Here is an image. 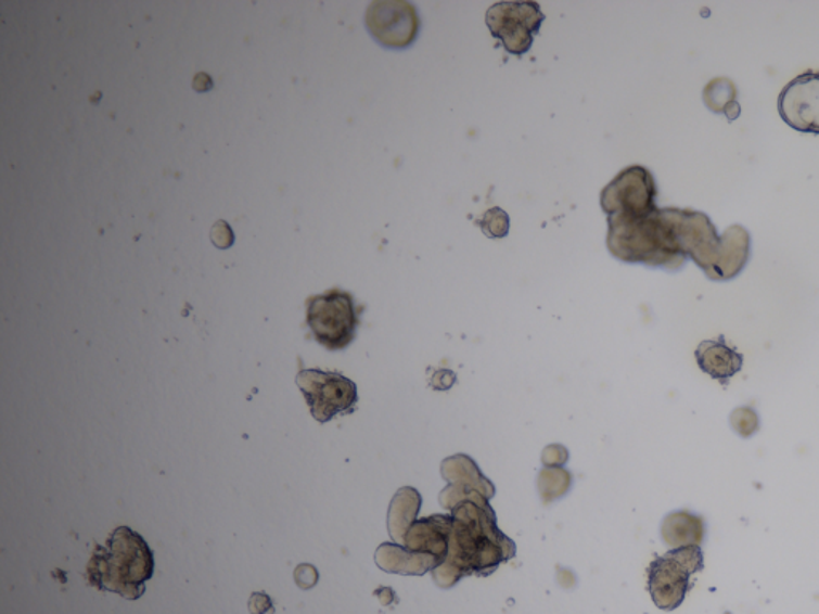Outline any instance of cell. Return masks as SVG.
Masks as SVG:
<instances>
[{
	"mask_svg": "<svg viewBox=\"0 0 819 614\" xmlns=\"http://www.w3.org/2000/svg\"><path fill=\"white\" fill-rule=\"evenodd\" d=\"M737 87L730 79H713L703 92V100L713 113L725 114L728 120L740 117L741 107L737 101Z\"/></svg>",
	"mask_w": 819,
	"mask_h": 614,
	"instance_id": "obj_18",
	"label": "cell"
},
{
	"mask_svg": "<svg viewBox=\"0 0 819 614\" xmlns=\"http://www.w3.org/2000/svg\"><path fill=\"white\" fill-rule=\"evenodd\" d=\"M251 606H255V609L252 610L253 614H263L271 609V600H269V597L265 596V593H255V596L252 597Z\"/></svg>",
	"mask_w": 819,
	"mask_h": 614,
	"instance_id": "obj_24",
	"label": "cell"
},
{
	"mask_svg": "<svg viewBox=\"0 0 819 614\" xmlns=\"http://www.w3.org/2000/svg\"><path fill=\"white\" fill-rule=\"evenodd\" d=\"M778 111L794 130L819 135V73L808 71L791 80L778 98Z\"/></svg>",
	"mask_w": 819,
	"mask_h": 614,
	"instance_id": "obj_11",
	"label": "cell"
},
{
	"mask_svg": "<svg viewBox=\"0 0 819 614\" xmlns=\"http://www.w3.org/2000/svg\"><path fill=\"white\" fill-rule=\"evenodd\" d=\"M542 22L545 15L536 2H498L487 12L491 36L500 39L511 55L522 56L532 49Z\"/></svg>",
	"mask_w": 819,
	"mask_h": 614,
	"instance_id": "obj_9",
	"label": "cell"
},
{
	"mask_svg": "<svg viewBox=\"0 0 819 614\" xmlns=\"http://www.w3.org/2000/svg\"><path fill=\"white\" fill-rule=\"evenodd\" d=\"M606 246L615 258L625 263L677 271L686 265L687 256L680 250L667 208L653 214L625 218H609Z\"/></svg>",
	"mask_w": 819,
	"mask_h": 614,
	"instance_id": "obj_3",
	"label": "cell"
},
{
	"mask_svg": "<svg viewBox=\"0 0 819 614\" xmlns=\"http://www.w3.org/2000/svg\"><path fill=\"white\" fill-rule=\"evenodd\" d=\"M447 559L433 572L437 586L448 589L464 576H488L515 555V545L498 529L488 499H466L455 506Z\"/></svg>",
	"mask_w": 819,
	"mask_h": 614,
	"instance_id": "obj_1",
	"label": "cell"
},
{
	"mask_svg": "<svg viewBox=\"0 0 819 614\" xmlns=\"http://www.w3.org/2000/svg\"><path fill=\"white\" fill-rule=\"evenodd\" d=\"M296 384L319 423H329L338 414L356 411L359 394L357 386L336 371L302 370L296 376Z\"/></svg>",
	"mask_w": 819,
	"mask_h": 614,
	"instance_id": "obj_7",
	"label": "cell"
},
{
	"mask_svg": "<svg viewBox=\"0 0 819 614\" xmlns=\"http://www.w3.org/2000/svg\"><path fill=\"white\" fill-rule=\"evenodd\" d=\"M384 592L389 593V596L391 593H394L393 590L387 589V587H384V589L376 590V596H383ZM391 599H394V596H391ZM381 602H383V605H389L391 600L387 599V597H383V599H381Z\"/></svg>",
	"mask_w": 819,
	"mask_h": 614,
	"instance_id": "obj_25",
	"label": "cell"
},
{
	"mask_svg": "<svg viewBox=\"0 0 819 614\" xmlns=\"http://www.w3.org/2000/svg\"><path fill=\"white\" fill-rule=\"evenodd\" d=\"M680 250L692 258L704 274L716 282L740 276L751 256V235L743 226L734 225L722 235L709 216L701 212L667 208Z\"/></svg>",
	"mask_w": 819,
	"mask_h": 614,
	"instance_id": "obj_2",
	"label": "cell"
},
{
	"mask_svg": "<svg viewBox=\"0 0 819 614\" xmlns=\"http://www.w3.org/2000/svg\"><path fill=\"white\" fill-rule=\"evenodd\" d=\"M662 538L673 549L701 548L706 538V521L689 511L670 512L662 523Z\"/></svg>",
	"mask_w": 819,
	"mask_h": 614,
	"instance_id": "obj_16",
	"label": "cell"
},
{
	"mask_svg": "<svg viewBox=\"0 0 819 614\" xmlns=\"http://www.w3.org/2000/svg\"><path fill=\"white\" fill-rule=\"evenodd\" d=\"M442 477L448 482V487L440 493V504L448 511L466 499L474 501L495 496L494 484L482 475L481 469L466 455H457L442 462Z\"/></svg>",
	"mask_w": 819,
	"mask_h": 614,
	"instance_id": "obj_12",
	"label": "cell"
},
{
	"mask_svg": "<svg viewBox=\"0 0 819 614\" xmlns=\"http://www.w3.org/2000/svg\"><path fill=\"white\" fill-rule=\"evenodd\" d=\"M704 570V553L700 546L670 549L653 560L649 566V592L663 612H674L682 605L692 589V576Z\"/></svg>",
	"mask_w": 819,
	"mask_h": 614,
	"instance_id": "obj_6",
	"label": "cell"
},
{
	"mask_svg": "<svg viewBox=\"0 0 819 614\" xmlns=\"http://www.w3.org/2000/svg\"><path fill=\"white\" fill-rule=\"evenodd\" d=\"M87 575L98 589L137 600L153 578L154 553L138 533L128 526H119L111 533L106 545L97 546Z\"/></svg>",
	"mask_w": 819,
	"mask_h": 614,
	"instance_id": "obj_4",
	"label": "cell"
},
{
	"mask_svg": "<svg viewBox=\"0 0 819 614\" xmlns=\"http://www.w3.org/2000/svg\"><path fill=\"white\" fill-rule=\"evenodd\" d=\"M457 381V374L451 370H437L434 373L433 380H431V387L434 391H447L453 386Z\"/></svg>",
	"mask_w": 819,
	"mask_h": 614,
	"instance_id": "obj_22",
	"label": "cell"
},
{
	"mask_svg": "<svg viewBox=\"0 0 819 614\" xmlns=\"http://www.w3.org/2000/svg\"><path fill=\"white\" fill-rule=\"evenodd\" d=\"M360 309L353 295L330 290L306 303V323L317 343L329 350L346 349L356 338Z\"/></svg>",
	"mask_w": 819,
	"mask_h": 614,
	"instance_id": "obj_5",
	"label": "cell"
},
{
	"mask_svg": "<svg viewBox=\"0 0 819 614\" xmlns=\"http://www.w3.org/2000/svg\"><path fill=\"white\" fill-rule=\"evenodd\" d=\"M694 357H696L698 367L701 371L709 374L713 380L719 381L724 387H727L731 378L740 373L744 366V357L734 347L727 344L725 336L703 341L698 346Z\"/></svg>",
	"mask_w": 819,
	"mask_h": 614,
	"instance_id": "obj_13",
	"label": "cell"
},
{
	"mask_svg": "<svg viewBox=\"0 0 819 614\" xmlns=\"http://www.w3.org/2000/svg\"><path fill=\"white\" fill-rule=\"evenodd\" d=\"M421 501L423 499H421L420 493L411 487L400 488L394 496L389 506V514H387V528H389L394 541L406 545L407 535H409L411 525H413L414 519L420 512Z\"/></svg>",
	"mask_w": 819,
	"mask_h": 614,
	"instance_id": "obj_17",
	"label": "cell"
},
{
	"mask_svg": "<svg viewBox=\"0 0 819 614\" xmlns=\"http://www.w3.org/2000/svg\"><path fill=\"white\" fill-rule=\"evenodd\" d=\"M451 517L434 515L411 525L406 538V548L411 551L433 553L439 557L442 563L447 559L448 535H450Z\"/></svg>",
	"mask_w": 819,
	"mask_h": 614,
	"instance_id": "obj_15",
	"label": "cell"
},
{
	"mask_svg": "<svg viewBox=\"0 0 819 614\" xmlns=\"http://www.w3.org/2000/svg\"><path fill=\"white\" fill-rule=\"evenodd\" d=\"M375 559L381 570L396 575L421 576L442 565L439 557L433 553L411 551L397 545H381Z\"/></svg>",
	"mask_w": 819,
	"mask_h": 614,
	"instance_id": "obj_14",
	"label": "cell"
},
{
	"mask_svg": "<svg viewBox=\"0 0 819 614\" xmlns=\"http://www.w3.org/2000/svg\"><path fill=\"white\" fill-rule=\"evenodd\" d=\"M567 460L568 451L561 445H551L542 453V462H545L546 468H559V465L565 464Z\"/></svg>",
	"mask_w": 819,
	"mask_h": 614,
	"instance_id": "obj_21",
	"label": "cell"
},
{
	"mask_svg": "<svg viewBox=\"0 0 819 614\" xmlns=\"http://www.w3.org/2000/svg\"><path fill=\"white\" fill-rule=\"evenodd\" d=\"M730 426L740 437L750 438L760 430V418L753 407H738L731 411Z\"/></svg>",
	"mask_w": 819,
	"mask_h": 614,
	"instance_id": "obj_20",
	"label": "cell"
},
{
	"mask_svg": "<svg viewBox=\"0 0 819 614\" xmlns=\"http://www.w3.org/2000/svg\"><path fill=\"white\" fill-rule=\"evenodd\" d=\"M317 578H319V576H317L315 566L302 565L296 570L295 579L303 589H309V587L315 586Z\"/></svg>",
	"mask_w": 819,
	"mask_h": 614,
	"instance_id": "obj_23",
	"label": "cell"
},
{
	"mask_svg": "<svg viewBox=\"0 0 819 614\" xmlns=\"http://www.w3.org/2000/svg\"><path fill=\"white\" fill-rule=\"evenodd\" d=\"M656 184L653 175L640 165L625 168L600 195V205L609 218H636L656 210Z\"/></svg>",
	"mask_w": 819,
	"mask_h": 614,
	"instance_id": "obj_8",
	"label": "cell"
},
{
	"mask_svg": "<svg viewBox=\"0 0 819 614\" xmlns=\"http://www.w3.org/2000/svg\"><path fill=\"white\" fill-rule=\"evenodd\" d=\"M367 28L389 49H406L420 33V16L409 2H373L367 9Z\"/></svg>",
	"mask_w": 819,
	"mask_h": 614,
	"instance_id": "obj_10",
	"label": "cell"
},
{
	"mask_svg": "<svg viewBox=\"0 0 819 614\" xmlns=\"http://www.w3.org/2000/svg\"><path fill=\"white\" fill-rule=\"evenodd\" d=\"M570 487H572V475L565 469L546 468L539 474V495H541L542 502H546V504L567 495Z\"/></svg>",
	"mask_w": 819,
	"mask_h": 614,
	"instance_id": "obj_19",
	"label": "cell"
}]
</instances>
